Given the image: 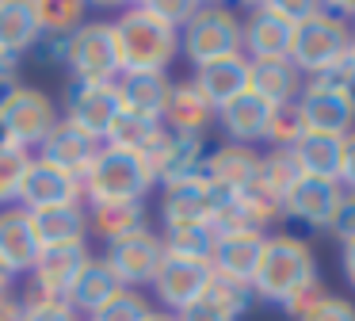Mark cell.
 Listing matches in <instances>:
<instances>
[{
    "label": "cell",
    "instance_id": "cell-32",
    "mask_svg": "<svg viewBox=\"0 0 355 321\" xmlns=\"http://www.w3.org/2000/svg\"><path fill=\"white\" fill-rule=\"evenodd\" d=\"M340 149H344V138L332 134H302L294 145V160H298L302 176H317V180H336L340 183Z\"/></svg>",
    "mask_w": 355,
    "mask_h": 321
},
{
    "label": "cell",
    "instance_id": "cell-1",
    "mask_svg": "<svg viewBox=\"0 0 355 321\" xmlns=\"http://www.w3.org/2000/svg\"><path fill=\"white\" fill-rule=\"evenodd\" d=\"M119 46V69L123 73H168L180 54V31L157 19L146 4L123 8L111 19Z\"/></svg>",
    "mask_w": 355,
    "mask_h": 321
},
{
    "label": "cell",
    "instance_id": "cell-36",
    "mask_svg": "<svg viewBox=\"0 0 355 321\" xmlns=\"http://www.w3.org/2000/svg\"><path fill=\"white\" fill-rule=\"evenodd\" d=\"M85 4L77 0H39L35 4V19H39L42 35H73L85 23Z\"/></svg>",
    "mask_w": 355,
    "mask_h": 321
},
{
    "label": "cell",
    "instance_id": "cell-53",
    "mask_svg": "<svg viewBox=\"0 0 355 321\" xmlns=\"http://www.w3.org/2000/svg\"><path fill=\"white\" fill-rule=\"evenodd\" d=\"M347 61H352V69H355V31H352V46H347Z\"/></svg>",
    "mask_w": 355,
    "mask_h": 321
},
{
    "label": "cell",
    "instance_id": "cell-47",
    "mask_svg": "<svg viewBox=\"0 0 355 321\" xmlns=\"http://www.w3.org/2000/svg\"><path fill=\"white\" fill-rule=\"evenodd\" d=\"M176 321H233L225 310H218L210 298H199L195 306H187L184 313H176Z\"/></svg>",
    "mask_w": 355,
    "mask_h": 321
},
{
    "label": "cell",
    "instance_id": "cell-41",
    "mask_svg": "<svg viewBox=\"0 0 355 321\" xmlns=\"http://www.w3.org/2000/svg\"><path fill=\"white\" fill-rule=\"evenodd\" d=\"M298 321H355V306L347 302V298L324 295L321 302H317L306 318H298Z\"/></svg>",
    "mask_w": 355,
    "mask_h": 321
},
{
    "label": "cell",
    "instance_id": "cell-23",
    "mask_svg": "<svg viewBox=\"0 0 355 321\" xmlns=\"http://www.w3.org/2000/svg\"><path fill=\"white\" fill-rule=\"evenodd\" d=\"M271 111H275V107H271L268 99H260L256 92H245V96H237L233 104L218 107L214 122L225 130V138H230L233 145H256L268 134Z\"/></svg>",
    "mask_w": 355,
    "mask_h": 321
},
{
    "label": "cell",
    "instance_id": "cell-46",
    "mask_svg": "<svg viewBox=\"0 0 355 321\" xmlns=\"http://www.w3.org/2000/svg\"><path fill=\"white\" fill-rule=\"evenodd\" d=\"M340 188L355 191V130L344 134V149H340Z\"/></svg>",
    "mask_w": 355,
    "mask_h": 321
},
{
    "label": "cell",
    "instance_id": "cell-2",
    "mask_svg": "<svg viewBox=\"0 0 355 321\" xmlns=\"http://www.w3.org/2000/svg\"><path fill=\"white\" fill-rule=\"evenodd\" d=\"M317 260L309 245L294 233H271L263 237V252L252 275V295L256 302H275L283 306L286 298L317 287Z\"/></svg>",
    "mask_w": 355,
    "mask_h": 321
},
{
    "label": "cell",
    "instance_id": "cell-18",
    "mask_svg": "<svg viewBox=\"0 0 355 321\" xmlns=\"http://www.w3.org/2000/svg\"><path fill=\"white\" fill-rule=\"evenodd\" d=\"M263 237L268 233H248V229L218 233L214 252H210V272L222 275V279L248 283V287H252L256 264H260V252H263Z\"/></svg>",
    "mask_w": 355,
    "mask_h": 321
},
{
    "label": "cell",
    "instance_id": "cell-17",
    "mask_svg": "<svg viewBox=\"0 0 355 321\" xmlns=\"http://www.w3.org/2000/svg\"><path fill=\"white\" fill-rule=\"evenodd\" d=\"M202 160H207V138H184V134H168V130H161L157 145L146 153V165L161 188L199 172Z\"/></svg>",
    "mask_w": 355,
    "mask_h": 321
},
{
    "label": "cell",
    "instance_id": "cell-27",
    "mask_svg": "<svg viewBox=\"0 0 355 321\" xmlns=\"http://www.w3.org/2000/svg\"><path fill=\"white\" fill-rule=\"evenodd\" d=\"M248 92L268 99L271 107H286L302 96V73L291 61H248Z\"/></svg>",
    "mask_w": 355,
    "mask_h": 321
},
{
    "label": "cell",
    "instance_id": "cell-37",
    "mask_svg": "<svg viewBox=\"0 0 355 321\" xmlns=\"http://www.w3.org/2000/svg\"><path fill=\"white\" fill-rule=\"evenodd\" d=\"M202 298H210V302H214L218 310H225L233 321L245 318V313L256 306V295H252L248 283H233V279H222V275L210 279V287H207V295H202Z\"/></svg>",
    "mask_w": 355,
    "mask_h": 321
},
{
    "label": "cell",
    "instance_id": "cell-10",
    "mask_svg": "<svg viewBox=\"0 0 355 321\" xmlns=\"http://www.w3.org/2000/svg\"><path fill=\"white\" fill-rule=\"evenodd\" d=\"M103 260L111 264V272H115V279L123 283L126 290H138V287H149L157 275V268H161L164 260V241L161 233H153V229H138V233L123 237V241L107 245L103 249Z\"/></svg>",
    "mask_w": 355,
    "mask_h": 321
},
{
    "label": "cell",
    "instance_id": "cell-8",
    "mask_svg": "<svg viewBox=\"0 0 355 321\" xmlns=\"http://www.w3.org/2000/svg\"><path fill=\"white\" fill-rule=\"evenodd\" d=\"M222 203H225V191L214 188V183L202 176V168H199V172L184 176V180L164 183L161 214H164V226H187V222L214 226Z\"/></svg>",
    "mask_w": 355,
    "mask_h": 321
},
{
    "label": "cell",
    "instance_id": "cell-11",
    "mask_svg": "<svg viewBox=\"0 0 355 321\" xmlns=\"http://www.w3.org/2000/svg\"><path fill=\"white\" fill-rule=\"evenodd\" d=\"M85 203V191H80V180L62 168H54L50 160L31 157L24 176V188H19V206L27 214H39V211H54V206H77Z\"/></svg>",
    "mask_w": 355,
    "mask_h": 321
},
{
    "label": "cell",
    "instance_id": "cell-15",
    "mask_svg": "<svg viewBox=\"0 0 355 321\" xmlns=\"http://www.w3.org/2000/svg\"><path fill=\"white\" fill-rule=\"evenodd\" d=\"M347 191L340 188L336 180H317V176H302L291 191L283 195V218H294L302 226L313 229H329L332 218H336L340 203H344Z\"/></svg>",
    "mask_w": 355,
    "mask_h": 321
},
{
    "label": "cell",
    "instance_id": "cell-5",
    "mask_svg": "<svg viewBox=\"0 0 355 321\" xmlns=\"http://www.w3.org/2000/svg\"><path fill=\"white\" fill-rule=\"evenodd\" d=\"M180 54L195 69L241 54V15L225 4H199L191 19L180 27Z\"/></svg>",
    "mask_w": 355,
    "mask_h": 321
},
{
    "label": "cell",
    "instance_id": "cell-51",
    "mask_svg": "<svg viewBox=\"0 0 355 321\" xmlns=\"http://www.w3.org/2000/svg\"><path fill=\"white\" fill-rule=\"evenodd\" d=\"M0 290H12V272L0 264Z\"/></svg>",
    "mask_w": 355,
    "mask_h": 321
},
{
    "label": "cell",
    "instance_id": "cell-22",
    "mask_svg": "<svg viewBox=\"0 0 355 321\" xmlns=\"http://www.w3.org/2000/svg\"><path fill=\"white\" fill-rule=\"evenodd\" d=\"M39 241H35V229H31V214L24 206H8L0 211V264L16 275H27L39 260Z\"/></svg>",
    "mask_w": 355,
    "mask_h": 321
},
{
    "label": "cell",
    "instance_id": "cell-16",
    "mask_svg": "<svg viewBox=\"0 0 355 321\" xmlns=\"http://www.w3.org/2000/svg\"><path fill=\"white\" fill-rule=\"evenodd\" d=\"M302 122H306L309 134H332V138H344L347 130H355V111L344 104V96L317 81L302 84V96L294 99Z\"/></svg>",
    "mask_w": 355,
    "mask_h": 321
},
{
    "label": "cell",
    "instance_id": "cell-49",
    "mask_svg": "<svg viewBox=\"0 0 355 321\" xmlns=\"http://www.w3.org/2000/svg\"><path fill=\"white\" fill-rule=\"evenodd\" d=\"M16 69H19V58H8L0 50V92H8L16 84Z\"/></svg>",
    "mask_w": 355,
    "mask_h": 321
},
{
    "label": "cell",
    "instance_id": "cell-40",
    "mask_svg": "<svg viewBox=\"0 0 355 321\" xmlns=\"http://www.w3.org/2000/svg\"><path fill=\"white\" fill-rule=\"evenodd\" d=\"M19 302H24V321H80V313L69 302H62V298H42L31 287H24Z\"/></svg>",
    "mask_w": 355,
    "mask_h": 321
},
{
    "label": "cell",
    "instance_id": "cell-19",
    "mask_svg": "<svg viewBox=\"0 0 355 321\" xmlns=\"http://www.w3.org/2000/svg\"><path fill=\"white\" fill-rule=\"evenodd\" d=\"M202 176H207L214 188H222L225 195H233V191H245L256 183V176H260V153L252 149V145H218V149L207 153V160H202Z\"/></svg>",
    "mask_w": 355,
    "mask_h": 321
},
{
    "label": "cell",
    "instance_id": "cell-12",
    "mask_svg": "<svg viewBox=\"0 0 355 321\" xmlns=\"http://www.w3.org/2000/svg\"><path fill=\"white\" fill-rule=\"evenodd\" d=\"M294 23L275 12V4H256L241 19V54L248 61H283L291 58Z\"/></svg>",
    "mask_w": 355,
    "mask_h": 321
},
{
    "label": "cell",
    "instance_id": "cell-45",
    "mask_svg": "<svg viewBox=\"0 0 355 321\" xmlns=\"http://www.w3.org/2000/svg\"><path fill=\"white\" fill-rule=\"evenodd\" d=\"M324 295H329V290H324V287H321V283H317V287H309V290H302V295H294V298H286V302H283V310H286V313H291V318H294V321H298V318H306V313H309V310H313V306H317V302H321V298H324Z\"/></svg>",
    "mask_w": 355,
    "mask_h": 321
},
{
    "label": "cell",
    "instance_id": "cell-9",
    "mask_svg": "<svg viewBox=\"0 0 355 321\" xmlns=\"http://www.w3.org/2000/svg\"><path fill=\"white\" fill-rule=\"evenodd\" d=\"M210 279H214V272H210L207 260H187V256H168L164 252L161 268H157L153 275V295L161 298L164 313H184L187 306H195L202 295H207Z\"/></svg>",
    "mask_w": 355,
    "mask_h": 321
},
{
    "label": "cell",
    "instance_id": "cell-39",
    "mask_svg": "<svg viewBox=\"0 0 355 321\" xmlns=\"http://www.w3.org/2000/svg\"><path fill=\"white\" fill-rule=\"evenodd\" d=\"M149 313H153L149 298L141 295V290H126V287H123L107 306H103V310H96L88 321H146Z\"/></svg>",
    "mask_w": 355,
    "mask_h": 321
},
{
    "label": "cell",
    "instance_id": "cell-29",
    "mask_svg": "<svg viewBox=\"0 0 355 321\" xmlns=\"http://www.w3.org/2000/svg\"><path fill=\"white\" fill-rule=\"evenodd\" d=\"M39 19H35V4L27 0H0V50L8 58L31 54L39 42Z\"/></svg>",
    "mask_w": 355,
    "mask_h": 321
},
{
    "label": "cell",
    "instance_id": "cell-30",
    "mask_svg": "<svg viewBox=\"0 0 355 321\" xmlns=\"http://www.w3.org/2000/svg\"><path fill=\"white\" fill-rule=\"evenodd\" d=\"M138 229H146V203H96L88 211V233L103 245H115Z\"/></svg>",
    "mask_w": 355,
    "mask_h": 321
},
{
    "label": "cell",
    "instance_id": "cell-21",
    "mask_svg": "<svg viewBox=\"0 0 355 321\" xmlns=\"http://www.w3.org/2000/svg\"><path fill=\"white\" fill-rule=\"evenodd\" d=\"M214 107L202 99V92L195 88L191 81H180L172 84V96L164 104V115H161V126L168 134H184V138H202L210 126H214Z\"/></svg>",
    "mask_w": 355,
    "mask_h": 321
},
{
    "label": "cell",
    "instance_id": "cell-42",
    "mask_svg": "<svg viewBox=\"0 0 355 321\" xmlns=\"http://www.w3.org/2000/svg\"><path fill=\"white\" fill-rule=\"evenodd\" d=\"M146 8L157 15V19H164L168 27L180 31L195 15V8H199V4H187V0H146Z\"/></svg>",
    "mask_w": 355,
    "mask_h": 321
},
{
    "label": "cell",
    "instance_id": "cell-4",
    "mask_svg": "<svg viewBox=\"0 0 355 321\" xmlns=\"http://www.w3.org/2000/svg\"><path fill=\"white\" fill-rule=\"evenodd\" d=\"M347 46H352V23H344L329 4H317V12L309 19H302L294 27V42H291V65L302 76H321L332 65L347 58Z\"/></svg>",
    "mask_w": 355,
    "mask_h": 321
},
{
    "label": "cell",
    "instance_id": "cell-14",
    "mask_svg": "<svg viewBox=\"0 0 355 321\" xmlns=\"http://www.w3.org/2000/svg\"><path fill=\"white\" fill-rule=\"evenodd\" d=\"M88 260H92L88 241L62 245V249H42L39 260H35V268L27 272V287H31L35 295H42V298H62L65 302Z\"/></svg>",
    "mask_w": 355,
    "mask_h": 321
},
{
    "label": "cell",
    "instance_id": "cell-26",
    "mask_svg": "<svg viewBox=\"0 0 355 321\" xmlns=\"http://www.w3.org/2000/svg\"><path fill=\"white\" fill-rule=\"evenodd\" d=\"M31 229L39 249H62V245L88 241V211L85 203L77 206H54V211L31 214Z\"/></svg>",
    "mask_w": 355,
    "mask_h": 321
},
{
    "label": "cell",
    "instance_id": "cell-35",
    "mask_svg": "<svg viewBox=\"0 0 355 321\" xmlns=\"http://www.w3.org/2000/svg\"><path fill=\"white\" fill-rule=\"evenodd\" d=\"M31 157H35L31 149L0 138V206H4V211H8V206H19V188H24Z\"/></svg>",
    "mask_w": 355,
    "mask_h": 321
},
{
    "label": "cell",
    "instance_id": "cell-7",
    "mask_svg": "<svg viewBox=\"0 0 355 321\" xmlns=\"http://www.w3.org/2000/svg\"><path fill=\"white\" fill-rule=\"evenodd\" d=\"M65 69L73 84H115L123 76L111 19H85L73 31L65 46Z\"/></svg>",
    "mask_w": 355,
    "mask_h": 321
},
{
    "label": "cell",
    "instance_id": "cell-34",
    "mask_svg": "<svg viewBox=\"0 0 355 321\" xmlns=\"http://www.w3.org/2000/svg\"><path fill=\"white\" fill-rule=\"evenodd\" d=\"M298 180H302V168H298V160H294L291 149H268V153H260V176H256V188H260V191H268L271 199H279V203H283V195Z\"/></svg>",
    "mask_w": 355,
    "mask_h": 321
},
{
    "label": "cell",
    "instance_id": "cell-38",
    "mask_svg": "<svg viewBox=\"0 0 355 321\" xmlns=\"http://www.w3.org/2000/svg\"><path fill=\"white\" fill-rule=\"evenodd\" d=\"M302 134H306V122H302L298 107L286 104V107H275V111H271V122H268L263 142H268L271 149H294Z\"/></svg>",
    "mask_w": 355,
    "mask_h": 321
},
{
    "label": "cell",
    "instance_id": "cell-43",
    "mask_svg": "<svg viewBox=\"0 0 355 321\" xmlns=\"http://www.w3.org/2000/svg\"><path fill=\"white\" fill-rule=\"evenodd\" d=\"M65 46H69V35H39L31 54L39 65H65Z\"/></svg>",
    "mask_w": 355,
    "mask_h": 321
},
{
    "label": "cell",
    "instance_id": "cell-44",
    "mask_svg": "<svg viewBox=\"0 0 355 321\" xmlns=\"http://www.w3.org/2000/svg\"><path fill=\"white\" fill-rule=\"evenodd\" d=\"M329 233L336 237L340 245L355 237V191H347V195H344V203H340V211H336V218H332Z\"/></svg>",
    "mask_w": 355,
    "mask_h": 321
},
{
    "label": "cell",
    "instance_id": "cell-25",
    "mask_svg": "<svg viewBox=\"0 0 355 321\" xmlns=\"http://www.w3.org/2000/svg\"><path fill=\"white\" fill-rule=\"evenodd\" d=\"M115 88H119V104L126 111L146 115V119H157V122H161L164 104L172 96L168 73H123L115 81Z\"/></svg>",
    "mask_w": 355,
    "mask_h": 321
},
{
    "label": "cell",
    "instance_id": "cell-50",
    "mask_svg": "<svg viewBox=\"0 0 355 321\" xmlns=\"http://www.w3.org/2000/svg\"><path fill=\"white\" fill-rule=\"evenodd\" d=\"M340 268H344V279L355 287V237L340 245Z\"/></svg>",
    "mask_w": 355,
    "mask_h": 321
},
{
    "label": "cell",
    "instance_id": "cell-52",
    "mask_svg": "<svg viewBox=\"0 0 355 321\" xmlns=\"http://www.w3.org/2000/svg\"><path fill=\"white\" fill-rule=\"evenodd\" d=\"M146 321H176V318H172V313H164V310H153Z\"/></svg>",
    "mask_w": 355,
    "mask_h": 321
},
{
    "label": "cell",
    "instance_id": "cell-31",
    "mask_svg": "<svg viewBox=\"0 0 355 321\" xmlns=\"http://www.w3.org/2000/svg\"><path fill=\"white\" fill-rule=\"evenodd\" d=\"M161 130L164 126L157 119H146V115H134V111H126V107H119V115L111 119V126H107V134H103L100 145L119 149V153H141V157H146L157 145Z\"/></svg>",
    "mask_w": 355,
    "mask_h": 321
},
{
    "label": "cell",
    "instance_id": "cell-33",
    "mask_svg": "<svg viewBox=\"0 0 355 321\" xmlns=\"http://www.w3.org/2000/svg\"><path fill=\"white\" fill-rule=\"evenodd\" d=\"M161 241H164V252H168V256L207 260V264H210V252H214L218 229H214V226H202V222H187V226H164Z\"/></svg>",
    "mask_w": 355,
    "mask_h": 321
},
{
    "label": "cell",
    "instance_id": "cell-24",
    "mask_svg": "<svg viewBox=\"0 0 355 321\" xmlns=\"http://www.w3.org/2000/svg\"><path fill=\"white\" fill-rule=\"evenodd\" d=\"M96 153H100V142H92L88 134L73 130L69 122H58V126L46 134V142L39 145V157L42 160H50L54 168L77 176V180L88 172V165H92Z\"/></svg>",
    "mask_w": 355,
    "mask_h": 321
},
{
    "label": "cell",
    "instance_id": "cell-28",
    "mask_svg": "<svg viewBox=\"0 0 355 321\" xmlns=\"http://www.w3.org/2000/svg\"><path fill=\"white\" fill-rule=\"evenodd\" d=\"M119 290H123V283L115 279L111 264L103 256H92L85 264V272L77 275V283H73V290H69V298H65V302H69L77 313H88V318H92V313L103 310V306H107Z\"/></svg>",
    "mask_w": 355,
    "mask_h": 321
},
{
    "label": "cell",
    "instance_id": "cell-13",
    "mask_svg": "<svg viewBox=\"0 0 355 321\" xmlns=\"http://www.w3.org/2000/svg\"><path fill=\"white\" fill-rule=\"evenodd\" d=\"M119 88L115 84H69L65 96V111L62 122H69L73 130L88 134L92 142H103L111 119L119 115Z\"/></svg>",
    "mask_w": 355,
    "mask_h": 321
},
{
    "label": "cell",
    "instance_id": "cell-20",
    "mask_svg": "<svg viewBox=\"0 0 355 321\" xmlns=\"http://www.w3.org/2000/svg\"><path fill=\"white\" fill-rule=\"evenodd\" d=\"M191 84L218 111V107L233 104L237 96L248 92V58L245 54H230V58H218V61H210V65H199L191 76Z\"/></svg>",
    "mask_w": 355,
    "mask_h": 321
},
{
    "label": "cell",
    "instance_id": "cell-48",
    "mask_svg": "<svg viewBox=\"0 0 355 321\" xmlns=\"http://www.w3.org/2000/svg\"><path fill=\"white\" fill-rule=\"evenodd\" d=\"M0 321H24V302L16 290H0Z\"/></svg>",
    "mask_w": 355,
    "mask_h": 321
},
{
    "label": "cell",
    "instance_id": "cell-6",
    "mask_svg": "<svg viewBox=\"0 0 355 321\" xmlns=\"http://www.w3.org/2000/svg\"><path fill=\"white\" fill-rule=\"evenodd\" d=\"M58 122H62V111L42 88L12 84L8 92H0V138L4 142L31 149V145L46 142V134Z\"/></svg>",
    "mask_w": 355,
    "mask_h": 321
},
{
    "label": "cell",
    "instance_id": "cell-3",
    "mask_svg": "<svg viewBox=\"0 0 355 321\" xmlns=\"http://www.w3.org/2000/svg\"><path fill=\"white\" fill-rule=\"evenodd\" d=\"M157 188L153 172H149L141 153H119L100 145V153L92 157L88 172L80 176V191L85 203H146V195Z\"/></svg>",
    "mask_w": 355,
    "mask_h": 321
}]
</instances>
